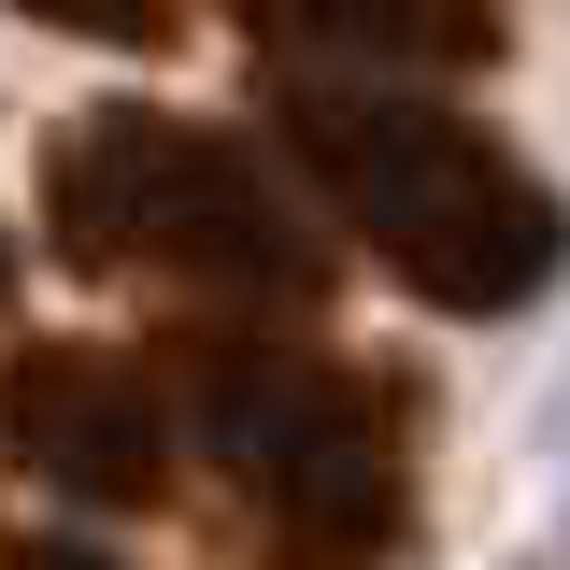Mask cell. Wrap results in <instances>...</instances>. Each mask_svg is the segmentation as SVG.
<instances>
[{
    "label": "cell",
    "instance_id": "7a4b0ae2",
    "mask_svg": "<svg viewBox=\"0 0 570 570\" xmlns=\"http://www.w3.org/2000/svg\"><path fill=\"white\" fill-rule=\"evenodd\" d=\"M272 142L428 314H528V299L557 285V257H570L557 186H542L485 115H456V100L356 86V71L314 58V71L272 86Z\"/></svg>",
    "mask_w": 570,
    "mask_h": 570
},
{
    "label": "cell",
    "instance_id": "5b68a950",
    "mask_svg": "<svg viewBox=\"0 0 570 570\" xmlns=\"http://www.w3.org/2000/svg\"><path fill=\"white\" fill-rule=\"evenodd\" d=\"M228 14L285 58H328V71H485L513 43L499 0H228Z\"/></svg>",
    "mask_w": 570,
    "mask_h": 570
},
{
    "label": "cell",
    "instance_id": "3957f363",
    "mask_svg": "<svg viewBox=\"0 0 570 570\" xmlns=\"http://www.w3.org/2000/svg\"><path fill=\"white\" fill-rule=\"evenodd\" d=\"M43 243L100 285H171L214 314H328V200H299L257 142L157 115V100H86L43 142Z\"/></svg>",
    "mask_w": 570,
    "mask_h": 570
},
{
    "label": "cell",
    "instance_id": "52a82bcc",
    "mask_svg": "<svg viewBox=\"0 0 570 570\" xmlns=\"http://www.w3.org/2000/svg\"><path fill=\"white\" fill-rule=\"evenodd\" d=\"M0 570H129V557H100V542H14Z\"/></svg>",
    "mask_w": 570,
    "mask_h": 570
},
{
    "label": "cell",
    "instance_id": "277c9868",
    "mask_svg": "<svg viewBox=\"0 0 570 570\" xmlns=\"http://www.w3.org/2000/svg\"><path fill=\"white\" fill-rule=\"evenodd\" d=\"M171 385L100 343H14L0 356V456L43 471L86 513H157L171 499Z\"/></svg>",
    "mask_w": 570,
    "mask_h": 570
},
{
    "label": "cell",
    "instance_id": "ba28073f",
    "mask_svg": "<svg viewBox=\"0 0 570 570\" xmlns=\"http://www.w3.org/2000/svg\"><path fill=\"white\" fill-rule=\"evenodd\" d=\"M0 314H14V243H0Z\"/></svg>",
    "mask_w": 570,
    "mask_h": 570
},
{
    "label": "cell",
    "instance_id": "8992f818",
    "mask_svg": "<svg viewBox=\"0 0 570 570\" xmlns=\"http://www.w3.org/2000/svg\"><path fill=\"white\" fill-rule=\"evenodd\" d=\"M29 29H71V43H115V58H171L186 43V0H14Z\"/></svg>",
    "mask_w": 570,
    "mask_h": 570
},
{
    "label": "cell",
    "instance_id": "6da1fadb",
    "mask_svg": "<svg viewBox=\"0 0 570 570\" xmlns=\"http://www.w3.org/2000/svg\"><path fill=\"white\" fill-rule=\"evenodd\" d=\"M157 385L214 485L243 499V570H400L414 557V400L400 371L285 343L243 314H186L157 343Z\"/></svg>",
    "mask_w": 570,
    "mask_h": 570
}]
</instances>
